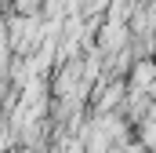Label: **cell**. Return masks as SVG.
<instances>
[{"label": "cell", "instance_id": "cell-2", "mask_svg": "<svg viewBox=\"0 0 156 153\" xmlns=\"http://www.w3.org/2000/svg\"><path fill=\"white\" fill-rule=\"evenodd\" d=\"M37 4H40V0H18V11H26V15H33V11H37Z\"/></svg>", "mask_w": 156, "mask_h": 153}, {"label": "cell", "instance_id": "cell-1", "mask_svg": "<svg viewBox=\"0 0 156 153\" xmlns=\"http://www.w3.org/2000/svg\"><path fill=\"white\" fill-rule=\"evenodd\" d=\"M120 102H123V84H109L102 91V99H98V113H113Z\"/></svg>", "mask_w": 156, "mask_h": 153}]
</instances>
